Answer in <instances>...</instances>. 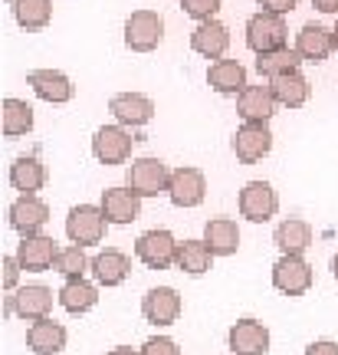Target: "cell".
I'll return each instance as SVG.
<instances>
[{
    "label": "cell",
    "mask_w": 338,
    "mask_h": 355,
    "mask_svg": "<svg viewBox=\"0 0 338 355\" xmlns=\"http://www.w3.org/2000/svg\"><path fill=\"white\" fill-rule=\"evenodd\" d=\"M286 20L279 17V13H253L250 20H247V46H250L256 56H263V53H273V50H283L286 46Z\"/></svg>",
    "instance_id": "obj_1"
},
{
    "label": "cell",
    "mask_w": 338,
    "mask_h": 355,
    "mask_svg": "<svg viewBox=\"0 0 338 355\" xmlns=\"http://www.w3.org/2000/svg\"><path fill=\"white\" fill-rule=\"evenodd\" d=\"M105 214L96 204H75L69 217H66V237L75 243V247H92V243H102L105 237Z\"/></svg>",
    "instance_id": "obj_2"
},
{
    "label": "cell",
    "mask_w": 338,
    "mask_h": 355,
    "mask_svg": "<svg viewBox=\"0 0 338 355\" xmlns=\"http://www.w3.org/2000/svg\"><path fill=\"white\" fill-rule=\"evenodd\" d=\"M128 188L138 198H158L161 191L171 188V171L161 158H135L128 168Z\"/></svg>",
    "instance_id": "obj_3"
},
{
    "label": "cell",
    "mask_w": 338,
    "mask_h": 355,
    "mask_svg": "<svg viewBox=\"0 0 338 355\" xmlns=\"http://www.w3.org/2000/svg\"><path fill=\"white\" fill-rule=\"evenodd\" d=\"M164 37V20L154 10H135L125 20V46L132 53H151L158 50Z\"/></svg>",
    "instance_id": "obj_4"
},
{
    "label": "cell",
    "mask_w": 338,
    "mask_h": 355,
    "mask_svg": "<svg viewBox=\"0 0 338 355\" xmlns=\"http://www.w3.org/2000/svg\"><path fill=\"white\" fill-rule=\"evenodd\" d=\"M233 152L243 165H256L273 152V132L266 122H243L233 135Z\"/></svg>",
    "instance_id": "obj_5"
},
{
    "label": "cell",
    "mask_w": 338,
    "mask_h": 355,
    "mask_svg": "<svg viewBox=\"0 0 338 355\" xmlns=\"http://www.w3.org/2000/svg\"><path fill=\"white\" fill-rule=\"evenodd\" d=\"M135 254L148 270H168L177 263V241L171 237V230H148L138 237Z\"/></svg>",
    "instance_id": "obj_6"
},
{
    "label": "cell",
    "mask_w": 338,
    "mask_h": 355,
    "mask_svg": "<svg viewBox=\"0 0 338 355\" xmlns=\"http://www.w3.org/2000/svg\"><path fill=\"white\" fill-rule=\"evenodd\" d=\"M279 211V198L269 181H247L240 191V214L253 220V224H263Z\"/></svg>",
    "instance_id": "obj_7"
},
{
    "label": "cell",
    "mask_w": 338,
    "mask_h": 355,
    "mask_svg": "<svg viewBox=\"0 0 338 355\" xmlns=\"http://www.w3.org/2000/svg\"><path fill=\"white\" fill-rule=\"evenodd\" d=\"M132 145H135V139L122 125H102L92 135V155L99 158L102 165H122V162H128Z\"/></svg>",
    "instance_id": "obj_8"
},
{
    "label": "cell",
    "mask_w": 338,
    "mask_h": 355,
    "mask_svg": "<svg viewBox=\"0 0 338 355\" xmlns=\"http://www.w3.org/2000/svg\"><path fill=\"white\" fill-rule=\"evenodd\" d=\"M273 286L283 296H302L312 286V266L305 263L302 257H279L273 263Z\"/></svg>",
    "instance_id": "obj_9"
},
{
    "label": "cell",
    "mask_w": 338,
    "mask_h": 355,
    "mask_svg": "<svg viewBox=\"0 0 338 355\" xmlns=\"http://www.w3.org/2000/svg\"><path fill=\"white\" fill-rule=\"evenodd\" d=\"M46 220H50V204L39 201L37 194H24V198H17L10 204V227L17 234H24V237L39 234L46 227Z\"/></svg>",
    "instance_id": "obj_10"
},
{
    "label": "cell",
    "mask_w": 338,
    "mask_h": 355,
    "mask_svg": "<svg viewBox=\"0 0 338 355\" xmlns=\"http://www.w3.org/2000/svg\"><path fill=\"white\" fill-rule=\"evenodd\" d=\"M56 257H60V247L53 237L46 234H33V237H24L20 247H17V260L24 266L26 273H46L53 263H56Z\"/></svg>",
    "instance_id": "obj_11"
},
{
    "label": "cell",
    "mask_w": 338,
    "mask_h": 355,
    "mask_svg": "<svg viewBox=\"0 0 338 355\" xmlns=\"http://www.w3.org/2000/svg\"><path fill=\"white\" fill-rule=\"evenodd\" d=\"M109 112L118 119V125L141 128L154 119V102L148 96H141V92H118L109 102Z\"/></svg>",
    "instance_id": "obj_12"
},
{
    "label": "cell",
    "mask_w": 338,
    "mask_h": 355,
    "mask_svg": "<svg viewBox=\"0 0 338 355\" xmlns=\"http://www.w3.org/2000/svg\"><path fill=\"white\" fill-rule=\"evenodd\" d=\"M207 194V181H204L201 168H177L171 171V188H168V198L175 207H197Z\"/></svg>",
    "instance_id": "obj_13"
},
{
    "label": "cell",
    "mask_w": 338,
    "mask_h": 355,
    "mask_svg": "<svg viewBox=\"0 0 338 355\" xmlns=\"http://www.w3.org/2000/svg\"><path fill=\"white\" fill-rule=\"evenodd\" d=\"M226 46H230V30H226L220 20H207V24H197L194 33H190V50L204 56V60H224Z\"/></svg>",
    "instance_id": "obj_14"
},
{
    "label": "cell",
    "mask_w": 338,
    "mask_h": 355,
    "mask_svg": "<svg viewBox=\"0 0 338 355\" xmlns=\"http://www.w3.org/2000/svg\"><path fill=\"white\" fill-rule=\"evenodd\" d=\"M141 313H145V319L154 322V326H171V322H177V316H181V296H177V290H171V286H154V290L145 293Z\"/></svg>",
    "instance_id": "obj_15"
},
{
    "label": "cell",
    "mask_w": 338,
    "mask_h": 355,
    "mask_svg": "<svg viewBox=\"0 0 338 355\" xmlns=\"http://www.w3.org/2000/svg\"><path fill=\"white\" fill-rule=\"evenodd\" d=\"M332 50H335V30L322 24H305L296 37V53L309 63H326Z\"/></svg>",
    "instance_id": "obj_16"
},
{
    "label": "cell",
    "mask_w": 338,
    "mask_h": 355,
    "mask_svg": "<svg viewBox=\"0 0 338 355\" xmlns=\"http://www.w3.org/2000/svg\"><path fill=\"white\" fill-rule=\"evenodd\" d=\"M276 96L273 86H247L237 96V112L243 122H269L276 115Z\"/></svg>",
    "instance_id": "obj_17"
},
{
    "label": "cell",
    "mask_w": 338,
    "mask_h": 355,
    "mask_svg": "<svg viewBox=\"0 0 338 355\" xmlns=\"http://www.w3.org/2000/svg\"><path fill=\"white\" fill-rule=\"evenodd\" d=\"M230 349L233 355H266L269 352V329L256 319H240L230 329Z\"/></svg>",
    "instance_id": "obj_18"
},
{
    "label": "cell",
    "mask_w": 338,
    "mask_h": 355,
    "mask_svg": "<svg viewBox=\"0 0 338 355\" xmlns=\"http://www.w3.org/2000/svg\"><path fill=\"white\" fill-rule=\"evenodd\" d=\"M99 207L109 224H132L138 217V211H141V198L128 184L125 188H109V191H102Z\"/></svg>",
    "instance_id": "obj_19"
},
{
    "label": "cell",
    "mask_w": 338,
    "mask_h": 355,
    "mask_svg": "<svg viewBox=\"0 0 338 355\" xmlns=\"http://www.w3.org/2000/svg\"><path fill=\"white\" fill-rule=\"evenodd\" d=\"M26 83L33 86V92H37L43 102H53V105H63V102L73 99V83H69V76L66 73H60V69H33L30 76H26Z\"/></svg>",
    "instance_id": "obj_20"
},
{
    "label": "cell",
    "mask_w": 338,
    "mask_h": 355,
    "mask_svg": "<svg viewBox=\"0 0 338 355\" xmlns=\"http://www.w3.org/2000/svg\"><path fill=\"white\" fill-rule=\"evenodd\" d=\"M50 309H53V290L46 286H20L13 293V313L24 316L26 322H39V319H50Z\"/></svg>",
    "instance_id": "obj_21"
},
{
    "label": "cell",
    "mask_w": 338,
    "mask_h": 355,
    "mask_svg": "<svg viewBox=\"0 0 338 355\" xmlns=\"http://www.w3.org/2000/svg\"><path fill=\"white\" fill-rule=\"evenodd\" d=\"M26 345L33 355H60L66 349V329L56 319H39L26 329Z\"/></svg>",
    "instance_id": "obj_22"
},
{
    "label": "cell",
    "mask_w": 338,
    "mask_h": 355,
    "mask_svg": "<svg viewBox=\"0 0 338 355\" xmlns=\"http://www.w3.org/2000/svg\"><path fill=\"white\" fill-rule=\"evenodd\" d=\"M207 83H211V89L220 92V96H240L243 89L250 86V83H247V69H243L237 60H217V63H211Z\"/></svg>",
    "instance_id": "obj_23"
},
{
    "label": "cell",
    "mask_w": 338,
    "mask_h": 355,
    "mask_svg": "<svg viewBox=\"0 0 338 355\" xmlns=\"http://www.w3.org/2000/svg\"><path fill=\"white\" fill-rule=\"evenodd\" d=\"M204 243L211 247L213 257H230L240 250V227L230 217H213L204 227Z\"/></svg>",
    "instance_id": "obj_24"
},
{
    "label": "cell",
    "mask_w": 338,
    "mask_h": 355,
    "mask_svg": "<svg viewBox=\"0 0 338 355\" xmlns=\"http://www.w3.org/2000/svg\"><path fill=\"white\" fill-rule=\"evenodd\" d=\"M273 241L286 257H302L312 247V227H309L305 220H299V217H289V220H283V224L276 227Z\"/></svg>",
    "instance_id": "obj_25"
},
{
    "label": "cell",
    "mask_w": 338,
    "mask_h": 355,
    "mask_svg": "<svg viewBox=\"0 0 338 355\" xmlns=\"http://www.w3.org/2000/svg\"><path fill=\"white\" fill-rule=\"evenodd\" d=\"M128 273H132V260L122 250H102L92 260V277L102 286H118V283H125Z\"/></svg>",
    "instance_id": "obj_26"
},
{
    "label": "cell",
    "mask_w": 338,
    "mask_h": 355,
    "mask_svg": "<svg viewBox=\"0 0 338 355\" xmlns=\"http://www.w3.org/2000/svg\"><path fill=\"white\" fill-rule=\"evenodd\" d=\"M10 184L24 194H37L43 184H46V168L37 155H24L10 165Z\"/></svg>",
    "instance_id": "obj_27"
},
{
    "label": "cell",
    "mask_w": 338,
    "mask_h": 355,
    "mask_svg": "<svg viewBox=\"0 0 338 355\" xmlns=\"http://www.w3.org/2000/svg\"><path fill=\"white\" fill-rule=\"evenodd\" d=\"M60 303H63L66 313H73V316H82L89 313L92 306L99 303V290L89 283V279H66L63 290H60Z\"/></svg>",
    "instance_id": "obj_28"
},
{
    "label": "cell",
    "mask_w": 338,
    "mask_h": 355,
    "mask_svg": "<svg viewBox=\"0 0 338 355\" xmlns=\"http://www.w3.org/2000/svg\"><path fill=\"white\" fill-rule=\"evenodd\" d=\"M269 86H273V96H276V102H279L283 109H299V105L309 102V79L302 76L299 69L273 79Z\"/></svg>",
    "instance_id": "obj_29"
},
{
    "label": "cell",
    "mask_w": 338,
    "mask_h": 355,
    "mask_svg": "<svg viewBox=\"0 0 338 355\" xmlns=\"http://www.w3.org/2000/svg\"><path fill=\"white\" fill-rule=\"evenodd\" d=\"M13 17L26 33H37L53 20V0H13Z\"/></svg>",
    "instance_id": "obj_30"
},
{
    "label": "cell",
    "mask_w": 338,
    "mask_h": 355,
    "mask_svg": "<svg viewBox=\"0 0 338 355\" xmlns=\"http://www.w3.org/2000/svg\"><path fill=\"white\" fill-rule=\"evenodd\" d=\"M299 63H302L299 53L289 50V46H283V50H273V53H263V56H256V73L273 83V79L286 76V73H296V69H299Z\"/></svg>",
    "instance_id": "obj_31"
},
{
    "label": "cell",
    "mask_w": 338,
    "mask_h": 355,
    "mask_svg": "<svg viewBox=\"0 0 338 355\" xmlns=\"http://www.w3.org/2000/svg\"><path fill=\"white\" fill-rule=\"evenodd\" d=\"M211 263H213V254L204 241L177 243V270H184V273H190V277H201V273L211 270Z\"/></svg>",
    "instance_id": "obj_32"
},
{
    "label": "cell",
    "mask_w": 338,
    "mask_h": 355,
    "mask_svg": "<svg viewBox=\"0 0 338 355\" xmlns=\"http://www.w3.org/2000/svg\"><path fill=\"white\" fill-rule=\"evenodd\" d=\"M3 135L7 139H20L33 128V109L24 99H3Z\"/></svg>",
    "instance_id": "obj_33"
},
{
    "label": "cell",
    "mask_w": 338,
    "mask_h": 355,
    "mask_svg": "<svg viewBox=\"0 0 338 355\" xmlns=\"http://www.w3.org/2000/svg\"><path fill=\"white\" fill-rule=\"evenodd\" d=\"M53 270L56 273H63L66 279H79L86 270H92V260L86 257V250L82 247H63L60 250V257H56V263H53Z\"/></svg>",
    "instance_id": "obj_34"
},
{
    "label": "cell",
    "mask_w": 338,
    "mask_h": 355,
    "mask_svg": "<svg viewBox=\"0 0 338 355\" xmlns=\"http://www.w3.org/2000/svg\"><path fill=\"white\" fill-rule=\"evenodd\" d=\"M220 3L224 0H181V10L194 17L197 24H207V20H213V13L220 10Z\"/></svg>",
    "instance_id": "obj_35"
},
{
    "label": "cell",
    "mask_w": 338,
    "mask_h": 355,
    "mask_svg": "<svg viewBox=\"0 0 338 355\" xmlns=\"http://www.w3.org/2000/svg\"><path fill=\"white\" fill-rule=\"evenodd\" d=\"M138 355H181V349H177L175 339H168V336H154V339H148V343L141 345V352Z\"/></svg>",
    "instance_id": "obj_36"
},
{
    "label": "cell",
    "mask_w": 338,
    "mask_h": 355,
    "mask_svg": "<svg viewBox=\"0 0 338 355\" xmlns=\"http://www.w3.org/2000/svg\"><path fill=\"white\" fill-rule=\"evenodd\" d=\"M20 270H24V266H20L17 257H7V260H3V290H13V286H17Z\"/></svg>",
    "instance_id": "obj_37"
},
{
    "label": "cell",
    "mask_w": 338,
    "mask_h": 355,
    "mask_svg": "<svg viewBox=\"0 0 338 355\" xmlns=\"http://www.w3.org/2000/svg\"><path fill=\"white\" fill-rule=\"evenodd\" d=\"M256 3H260L266 13H279V17H283V13H289L299 0H256Z\"/></svg>",
    "instance_id": "obj_38"
},
{
    "label": "cell",
    "mask_w": 338,
    "mask_h": 355,
    "mask_svg": "<svg viewBox=\"0 0 338 355\" xmlns=\"http://www.w3.org/2000/svg\"><path fill=\"white\" fill-rule=\"evenodd\" d=\"M305 355H338V343H332V339H319V343H312L309 349H305Z\"/></svg>",
    "instance_id": "obj_39"
},
{
    "label": "cell",
    "mask_w": 338,
    "mask_h": 355,
    "mask_svg": "<svg viewBox=\"0 0 338 355\" xmlns=\"http://www.w3.org/2000/svg\"><path fill=\"white\" fill-rule=\"evenodd\" d=\"M312 7L319 13H338V0H312Z\"/></svg>",
    "instance_id": "obj_40"
},
{
    "label": "cell",
    "mask_w": 338,
    "mask_h": 355,
    "mask_svg": "<svg viewBox=\"0 0 338 355\" xmlns=\"http://www.w3.org/2000/svg\"><path fill=\"white\" fill-rule=\"evenodd\" d=\"M109 355H138V352H135V349H128V345H115Z\"/></svg>",
    "instance_id": "obj_41"
},
{
    "label": "cell",
    "mask_w": 338,
    "mask_h": 355,
    "mask_svg": "<svg viewBox=\"0 0 338 355\" xmlns=\"http://www.w3.org/2000/svg\"><path fill=\"white\" fill-rule=\"evenodd\" d=\"M332 273H335V279H338V254L332 257Z\"/></svg>",
    "instance_id": "obj_42"
},
{
    "label": "cell",
    "mask_w": 338,
    "mask_h": 355,
    "mask_svg": "<svg viewBox=\"0 0 338 355\" xmlns=\"http://www.w3.org/2000/svg\"><path fill=\"white\" fill-rule=\"evenodd\" d=\"M332 30H335V50H338V20H335V26H332Z\"/></svg>",
    "instance_id": "obj_43"
},
{
    "label": "cell",
    "mask_w": 338,
    "mask_h": 355,
    "mask_svg": "<svg viewBox=\"0 0 338 355\" xmlns=\"http://www.w3.org/2000/svg\"><path fill=\"white\" fill-rule=\"evenodd\" d=\"M10 3H13V0H10Z\"/></svg>",
    "instance_id": "obj_44"
}]
</instances>
